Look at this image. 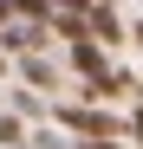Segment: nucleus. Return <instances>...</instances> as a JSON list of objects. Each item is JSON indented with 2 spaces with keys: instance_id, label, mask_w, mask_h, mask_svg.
Returning <instances> with one entry per match:
<instances>
[{
  "instance_id": "1",
  "label": "nucleus",
  "mask_w": 143,
  "mask_h": 149,
  "mask_svg": "<svg viewBox=\"0 0 143 149\" xmlns=\"http://www.w3.org/2000/svg\"><path fill=\"white\" fill-rule=\"evenodd\" d=\"M59 123H65V130H78L85 143H91V136H117V117L91 110V104H59Z\"/></svg>"
},
{
  "instance_id": "2",
  "label": "nucleus",
  "mask_w": 143,
  "mask_h": 149,
  "mask_svg": "<svg viewBox=\"0 0 143 149\" xmlns=\"http://www.w3.org/2000/svg\"><path fill=\"white\" fill-rule=\"evenodd\" d=\"M46 45V19H7V26H0V52H39Z\"/></svg>"
},
{
  "instance_id": "3",
  "label": "nucleus",
  "mask_w": 143,
  "mask_h": 149,
  "mask_svg": "<svg viewBox=\"0 0 143 149\" xmlns=\"http://www.w3.org/2000/svg\"><path fill=\"white\" fill-rule=\"evenodd\" d=\"M72 71H78L85 84L111 78V71H104V45H98V39H72Z\"/></svg>"
},
{
  "instance_id": "4",
  "label": "nucleus",
  "mask_w": 143,
  "mask_h": 149,
  "mask_svg": "<svg viewBox=\"0 0 143 149\" xmlns=\"http://www.w3.org/2000/svg\"><path fill=\"white\" fill-rule=\"evenodd\" d=\"M117 33H124V19H117V13L104 7V0H91V39H98V45H111Z\"/></svg>"
},
{
  "instance_id": "5",
  "label": "nucleus",
  "mask_w": 143,
  "mask_h": 149,
  "mask_svg": "<svg viewBox=\"0 0 143 149\" xmlns=\"http://www.w3.org/2000/svg\"><path fill=\"white\" fill-rule=\"evenodd\" d=\"M20 143H26V123H20V117H0V149H20Z\"/></svg>"
},
{
  "instance_id": "6",
  "label": "nucleus",
  "mask_w": 143,
  "mask_h": 149,
  "mask_svg": "<svg viewBox=\"0 0 143 149\" xmlns=\"http://www.w3.org/2000/svg\"><path fill=\"white\" fill-rule=\"evenodd\" d=\"M26 78H33V84H52V65H46V58H33V52H26Z\"/></svg>"
},
{
  "instance_id": "7",
  "label": "nucleus",
  "mask_w": 143,
  "mask_h": 149,
  "mask_svg": "<svg viewBox=\"0 0 143 149\" xmlns=\"http://www.w3.org/2000/svg\"><path fill=\"white\" fill-rule=\"evenodd\" d=\"M85 149H124V143H117V136H91Z\"/></svg>"
},
{
  "instance_id": "8",
  "label": "nucleus",
  "mask_w": 143,
  "mask_h": 149,
  "mask_svg": "<svg viewBox=\"0 0 143 149\" xmlns=\"http://www.w3.org/2000/svg\"><path fill=\"white\" fill-rule=\"evenodd\" d=\"M130 136H137V149H143V110H130Z\"/></svg>"
},
{
  "instance_id": "9",
  "label": "nucleus",
  "mask_w": 143,
  "mask_h": 149,
  "mask_svg": "<svg viewBox=\"0 0 143 149\" xmlns=\"http://www.w3.org/2000/svg\"><path fill=\"white\" fill-rule=\"evenodd\" d=\"M39 149H72V143H59V136H39Z\"/></svg>"
},
{
  "instance_id": "10",
  "label": "nucleus",
  "mask_w": 143,
  "mask_h": 149,
  "mask_svg": "<svg viewBox=\"0 0 143 149\" xmlns=\"http://www.w3.org/2000/svg\"><path fill=\"white\" fill-rule=\"evenodd\" d=\"M7 19H13V0H0V26H7Z\"/></svg>"
},
{
  "instance_id": "11",
  "label": "nucleus",
  "mask_w": 143,
  "mask_h": 149,
  "mask_svg": "<svg viewBox=\"0 0 143 149\" xmlns=\"http://www.w3.org/2000/svg\"><path fill=\"white\" fill-rule=\"evenodd\" d=\"M0 71H7V52H0Z\"/></svg>"
}]
</instances>
